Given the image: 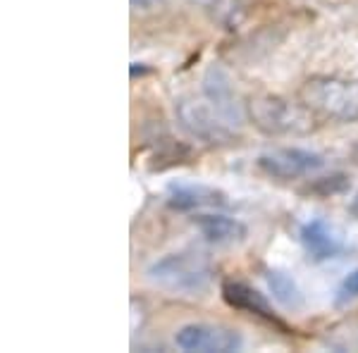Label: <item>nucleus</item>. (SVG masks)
<instances>
[{"label": "nucleus", "instance_id": "7ed1b4c3", "mask_svg": "<svg viewBox=\"0 0 358 353\" xmlns=\"http://www.w3.org/2000/svg\"><path fill=\"white\" fill-rule=\"evenodd\" d=\"M299 101L317 117L332 122H358V82L344 77H310L299 89Z\"/></svg>", "mask_w": 358, "mask_h": 353}, {"label": "nucleus", "instance_id": "9b49d317", "mask_svg": "<svg viewBox=\"0 0 358 353\" xmlns=\"http://www.w3.org/2000/svg\"><path fill=\"white\" fill-rule=\"evenodd\" d=\"M206 98L213 103L224 117L229 120L232 124H236L241 120L239 115V108L234 103V94H232V86H229V79L224 77L220 69H210L206 77Z\"/></svg>", "mask_w": 358, "mask_h": 353}, {"label": "nucleus", "instance_id": "0eeeda50", "mask_svg": "<svg viewBox=\"0 0 358 353\" xmlns=\"http://www.w3.org/2000/svg\"><path fill=\"white\" fill-rule=\"evenodd\" d=\"M301 244L315 260H327L342 253L344 239L334 224L325 219H310L301 227Z\"/></svg>", "mask_w": 358, "mask_h": 353}, {"label": "nucleus", "instance_id": "4468645a", "mask_svg": "<svg viewBox=\"0 0 358 353\" xmlns=\"http://www.w3.org/2000/svg\"><path fill=\"white\" fill-rule=\"evenodd\" d=\"M339 294H342L344 298H358V270H354L342 282V289H339Z\"/></svg>", "mask_w": 358, "mask_h": 353}, {"label": "nucleus", "instance_id": "f8f14e48", "mask_svg": "<svg viewBox=\"0 0 358 353\" xmlns=\"http://www.w3.org/2000/svg\"><path fill=\"white\" fill-rule=\"evenodd\" d=\"M265 280H268V287H270V291H273L277 303H282L285 308H292V310H296V308H301V305H303L301 289H299L296 280L287 275V272L268 270V272H265Z\"/></svg>", "mask_w": 358, "mask_h": 353}, {"label": "nucleus", "instance_id": "20e7f679", "mask_svg": "<svg viewBox=\"0 0 358 353\" xmlns=\"http://www.w3.org/2000/svg\"><path fill=\"white\" fill-rule=\"evenodd\" d=\"M175 113L182 129L199 141L229 143L234 138V124L208 98H182L175 106Z\"/></svg>", "mask_w": 358, "mask_h": 353}, {"label": "nucleus", "instance_id": "ddd939ff", "mask_svg": "<svg viewBox=\"0 0 358 353\" xmlns=\"http://www.w3.org/2000/svg\"><path fill=\"white\" fill-rule=\"evenodd\" d=\"M349 187V179L344 175H332L325 179H317V182L310 187V191H317L320 196H332V194H342Z\"/></svg>", "mask_w": 358, "mask_h": 353}, {"label": "nucleus", "instance_id": "39448f33", "mask_svg": "<svg viewBox=\"0 0 358 353\" xmlns=\"http://www.w3.org/2000/svg\"><path fill=\"white\" fill-rule=\"evenodd\" d=\"M175 344L189 353H234L241 349L244 339L232 327L192 322V325H184L175 334Z\"/></svg>", "mask_w": 358, "mask_h": 353}, {"label": "nucleus", "instance_id": "f3484780", "mask_svg": "<svg viewBox=\"0 0 358 353\" xmlns=\"http://www.w3.org/2000/svg\"><path fill=\"white\" fill-rule=\"evenodd\" d=\"M351 160H354V163L358 165V143H356L354 148H351Z\"/></svg>", "mask_w": 358, "mask_h": 353}, {"label": "nucleus", "instance_id": "6e6552de", "mask_svg": "<svg viewBox=\"0 0 358 353\" xmlns=\"http://www.w3.org/2000/svg\"><path fill=\"white\" fill-rule=\"evenodd\" d=\"M167 206L175 210H201V208H224L227 196L222 191L203 184H172L167 194Z\"/></svg>", "mask_w": 358, "mask_h": 353}, {"label": "nucleus", "instance_id": "1a4fd4ad", "mask_svg": "<svg viewBox=\"0 0 358 353\" xmlns=\"http://www.w3.org/2000/svg\"><path fill=\"white\" fill-rule=\"evenodd\" d=\"M222 298L227 301L232 308L258 315V317H263V320L273 322L277 327H285L280 320H277V315H275L273 305L268 303V298H265L261 291H256L253 287L244 284V282H234V280L222 282Z\"/></svg>", "mask_w": 358, "mask_h": 353}, {"label": "nucleus", "instance_id": "f257e3e1", "mask_svg": "<svg viewBox=\"0 0 358 353\" xmlns=\"http://www.w3.org/2000/svg\"><path fill=\"white\" fill-rule=\"evenodd\" d=\"M246 115L256 129L268 136H303L317 127V115L301 101L280 96H256L246 103Z\"/></svg>", "mask_w": 358, "mask_h": 353}, {"label": "nucleus", "instance_id": "dca6fc26", "mask_svg": "<svg viewBox=\"0 0 358 353\" xmlns=\"http://www.w3.org/2000/svg\"><path fill=\"white\" fill-rule=\"evenodd\" d=\"M349 210H351V215L358 217V191H356V196H354V201H351V206H349Z\"/></svg>", "mask_w": 358, "mask_h": 353}, {"label": "nucleus", "instance_id": "423d86ee", "mask_svg": "<svg viewBox=\"0 0 358 353\" xmlns=\"http://www.w3.org/2000/svg\"><path fill=\"white\" fill-rule=\"evenodd\" d=\"M256 165L263 175L273 179H299L325 167V158L306 148H273L258 155Z\"/></svg>", "mask_w": 358, "mask_h": 353}, {"label": "nucleus", "instance_id": "f03ea898", "mask_svg": "<svg viewBox=\"0 0 358 353\" xmlns=\"http://www.w3.org/2000/svg\"><path fill=\"white\" fill-rule=\"evenodd\" d=\"M148 280L155 287L179 296H196L206 291L213 280V263L201 251H179L160 258L148 268Z\"/></svg>", "mask_w": 358, "mask_h": 353}, {"label": "nucleus", "instance_id": "2eb2a0df", "mask_svg": "<svg viewBox=\"0 0 358 353\" xmlns=\"http://www.w3.org/2000/svg\"><path fill=\"white\" fill-rule=\"evenodd\" d=\"M131 8L134 10H141V13H148V10H155L160 8V5H165L167 0H129Z\"/></svg>", "mask_w": 358, "mask_h": 353}, {"label": "nucleus", "instance_id": "9d476101", "mask_svg": "<svg viewBox=\"0 0 358 353\" xmlns=\"http://www.w3.org/2000/svg\"><path fill=\"white\" fill-rule=\"evenodd\" d=\"M194 224L199 227V231L203 234L206 241L215 246H232L244 241L246 227L234 217L227 215H199L194 217Z\"/></svg>", "mask_w": 358, "mask_h": 353}]
</instances>
